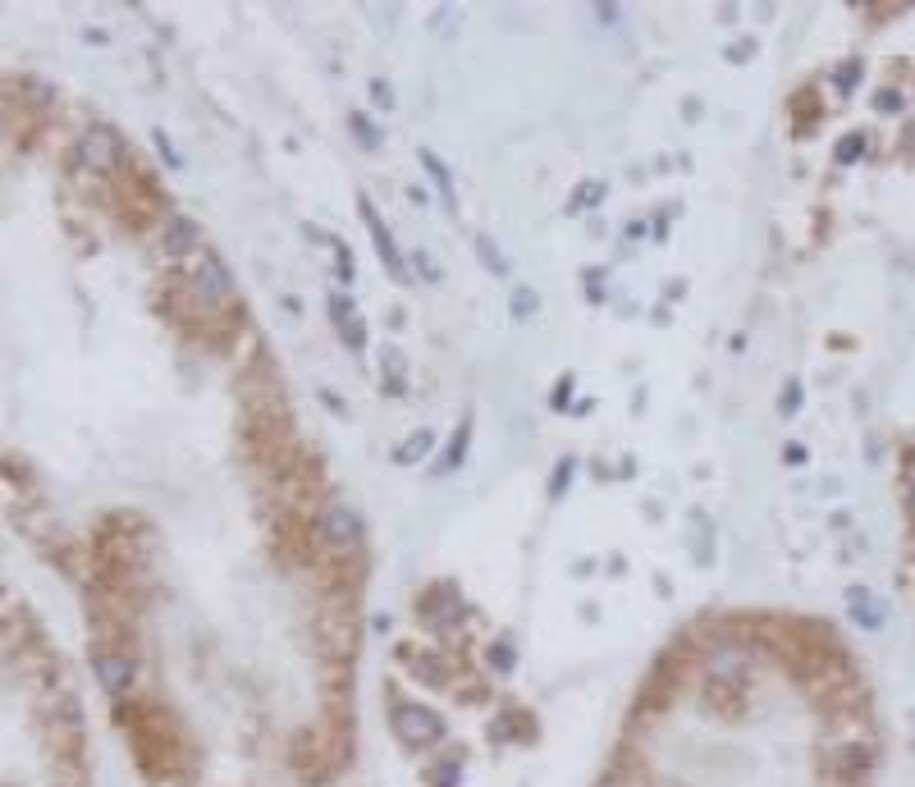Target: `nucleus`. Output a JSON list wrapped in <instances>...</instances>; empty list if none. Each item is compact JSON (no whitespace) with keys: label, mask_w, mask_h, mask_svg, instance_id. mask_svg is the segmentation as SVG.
<instances>
[{"label":"nucleus","mask_w":915,"mask_h":787,"mask_svg":"<svg viewBox=\"0 0 915 787\" xmlns=\"http://www.w3.org/2000/svg\"><path fill=\"white\" fill-rule=\"evenodd\" d=\"M78 161L97 174H119L129 165V151H124V142L110 124H87L83 138H78Z\"/></svg>","instance_id":"1"},{"label":"nucleus","mask_w":915,"mask_h":787,"mask_svg":"<svg viewBox=\"0 0 915 787\" xmlns=\"http://www.w3.org/2000/svg\"><path fill=\"white\" fill-rule=\"evenodd\" d=\"M316 545L334 554H353L362 545V522L348 504H321L316 508Z\"/></svg>","instance_id":"2"},{"label":"nucleus","mask_w":915,"mask_h":787,"mask_svg":"<svg viewBox=\"0 0 915 787\" xmlns=\"http://www.w3.org/2000/svg\"><path fill=\"white\" fill-rule=\"evenodd\" d=\"M394 733H399L403 742L421 746V742L444 737V719L431 710V705H394Z\"/></svg>","instance_id":"3"},{"label":"nucleus","mask_w":915,"mask_h":787,"mask_svg":"<svg viewBox=\"0 0 915 787\" xmlns=\"http://www.w3.org/2000/svg\"><path fill=\"white\" fill-rule=\"evenodd\" d=\"M92 669H97V678H101V687L110 691V696H129V687H133V655H124V650H92Z\"/></svg>","instance_id":"4"},{"label":"nucleus","mask_w":915,"mask_h":787,"mask_svg":"<svg viewBox=\"0 0 915 787\" xmlns=\"http://www.w3.org/2000/svg\"><path fill=\"white\" fill-rule=\"evenodd\" d=\"M458 614H463V600H458V591H453V586H426V591L417 595V618H421V623L449 627Z\"/></svg>","instance_id":"5"},{"label":"nucleus","mask_w":915,"mask_h":787,"mask_svg":"<svg viewBox=\"0 0 915 787\" xmlns=\"http://www.w3.org/2000/svg\"><path fill=\"white\" fill-rule=\"evenodd\" d=\"M197 248H202V234H197L193 220H183V216L165 220V229H161V252L165 257L179 261V257H188V252H197Z\"/></svg>","instance_id":"6"},{"label":"nucleus","mask_w":915,"mask_h":787,"mask_svg":"<svg viewBox=\"0 0 915 787\" xmlns=\"http://www.w3.org/2000/svg\"><path fill=\"white\" fill-rule=\"evenodd\" d=\"M362 206V216H366V225H371V238H376V248H380V257H385V266L394 270V275H403V261H399V248H394V238L385 234V225L376 220V211H371V202H357Z\"/></svg>","instance_id":"7"},{"label":"nucleus","mask_w":915,"mask_h":787,"mask_svg":"<svg viewBox=\"0 0 915 787\" xmlns=\"http://www.w3.org/2000/svg\"><path fill=\"white\" fill-rule=\"evenodd\" d=\"M380 367H385L389 376H394V385H399L403 371H408V362H403V353H399L394 344H385V348H380Z\"/></svg>","instance_id":"8"},{"label":"nucleus","mask_w":915,"mask_h":787,"mask_svg":"<svg viewBox=\"0 0 915 787\" xmlns=\"http://www.w3.org/2000/svg\"><path fill=\"white\" fill-rule=\"evenodd\" d=\"M412 673H417V678H426V682H435V687L444 682V669H440V659H435V655H417Z\"/></svg>","instance_id":"9"},{"label":"nucleus","mask_w":915,"mask_h":787,"mask_svg":"<svg viewBox=\"0 0 915 787\" xmlns=\"http://www.w3.org/2000/svg\"><path fill=\"white\" fill-rule=\"evenodd\" d=\"M426 449H431V431L412 435V440H408V449H399V463H412V458H417V453H426Z\"/></svg>","instance_id":"10"},{"label":"nucleus","mask_w":915,"mask_h":787,"mask_svg":"<svg viewBox=\"0 0 915 787\" xmlns=\"http://www.w3.org/2000/svg\"><path fill=\"white\" fill-rule=\"evenodd\" d=\"M856 147H861V138H842V151H838V156H842V161H851V156H856Z\"/></svg>","instance_id":"11"},{"label":"nucleus","mask_w":915,"mask_h":787,"mask_svg":"<svg viewBox=\"0 0 915 787\" xmlns=\"http://www.w3.org/2000/svg\"><path fill=\"white\" fill-rule=\"evenodd\" d=\"M371 97H376V101H385V106L394 101V97H389V87H385V83H371Z\"/></svg>","instance_id":"12"}]
</instances>
